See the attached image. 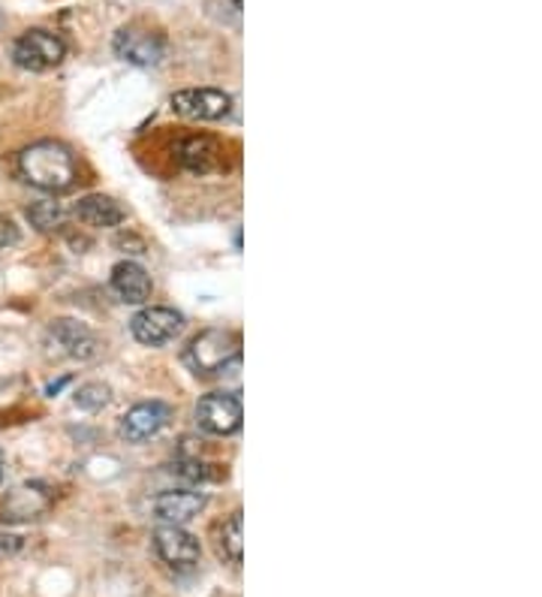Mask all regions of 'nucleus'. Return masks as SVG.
Listing matches in <instances>:
<instances>
[{
	"label": "nucleus",
	"instance_id": "1",
	"mask_svg": "<svg viewBox=\"0 0 542 597\" xmlns=\"http://www.w3.org/2000/svg\"><path fill=\"white\" fill-rule=\"evenodd\" d=\"M19 172L24 182L43 194H67L79 179V163L64 142L39 139L19 154Z\"/></svg>",
	"mask_w": 542,
	"mask_h": 597
},
{
	"label": "nucleus",
	"instance_id": "2",
	"mask_svg": "<svg viewBox=\"0 0 542 597\" xmlns=\"http://www.w3.org/2000/svg\"><path fill=\"white\" fill-rule=\"evenodd\" d=\"M241 356V338L229 330H205L199 332L187 351H184V363L196 375H220L229 366H235Z\"/></svg>",
	"mask_w": 542,
	"mask_h": 597
},
{
	"label": "nucleus",
	"instance_id": "3",
	"mask_svg": "<svg viewBox=\"0 0 542 597\" xmlns=\"http://www.w3.org/2000/svg\"><path fill=\"white\" fill-rule=\"evenodd\" d=\"M112 51L132 67H154L166 55V37L142 22L124 25L112 39Z\"/></svg>",
	"mask_w": 542,
	"mask_h": 597
},
{
	"label": "nucleus",
	"instance_id": "4",
	"mask_svg": "<svg viewBox=\"0 0 542 597\" xmlns=\"http://www.w3.org/2000/svg\"><path fill=\"white\" fill-rule=\"evenodd\" d=\"M67 58V46L64 39L48 34V31H24L22 37L12 43V61L27 73H46L55 70L60 61Z\"/></svg>",
	"mask_w": 542,
	"mask_h": 597
},
{
	"label": "nucleus",
	"instance_id": "5",
	"mask_svg": "<svg viewBox=\"0 0 542 597\" xmlns=\"http://www.w3.org/2000/svg\"><path fill=\"white\" fill-rule=\"evenodd\" d=\"M241 420H244V407L239 395L232 392H208L196 404V426L203 428L205 435H215V438L235 435Z\"/></svg>",
	"mask_w": 542,
	"mask_h": 597
},
{
	"label": "nucleus",
	"instance_id": "6",
	"mask_svg": "<svg viewBox=\"0 0 542 597\" xmlns=\"http://www.w3.org/2000/svg\"><path fill=\"white\" fill-rule=\"evenodd\" d=\"M169 106L191 122H223L232 112V97L220 88H187L169 97Z\"/></svg>",
	"mask_w": 542,
	"mask_h": 597
},
{
	"label": "nucleus",
	"instance_id": "7",
	"mask_svg": "<svg viewBox=\"0 0 542 597\" xmlns=\"http://www.w3.org/2000/svg\"><path fill=\"white\" fill-rule=\"evenodd\" d=\"M184 330V318L175 308L148 306L139 314H132L130 332L132 338L145 347H163V344L175 342Z\"/></svg>",
	"mask_w": 542,
	"mask_h": 597
},
{
	"label": "nucleus",
	"instance_id": "8",
	"mask_svg": "<svg viewBox=\"0 0 542 597\" xmlns=\"http://www.w3.org/2000/svg\"><path fill=\"white\" fill-rule=\"evenodd\" d=\"M154 552L172 571H193L199 564L203 547L181 525H160L154 531Z\"/></svg>",
	"mask_w": 542,
	"mask_h": 597
},
{
	"label": "nucleus",
	"instance_id": "9",
	"mask_svg": "<svg viewBox=\"0 0 542 597\" xmlns=\"http://www.w3.org/2000/svg\"><path fill=\"white\" fill-rule=\"evenodd\" d=\"M172 420V407L166 402H142L130 407L120 420V438L130 444H142L160 435L166 423Z\"/></svg>",
	"mask_w": 542,
	"mask_h": 597
},
{
	"label": "nucleus",
	"instance_id": "10",
	"mask_svg": "<svg viewBox=\"0 0 542 597\" xmlns=\"http://www.w3.org/2000/svg\"><path fill=\"white\" fill-rule=\"evenodd\" d=\"M48 342L55 344L64 356H70V359H91L96 354V335L79 320H55L48 326Z\"/></svg>",
	"mask_w": 542,
	"mask_h": 597
},
{
	"label": "nucleus",
	"instance_id": "11",
	"mask_svg": "<svg viewBox=\"0 0 542 597\" xmlns=\"http://www.w3.org/2000/svg\"><path fill=\"white\" fill-rule=\"evenodd\" d=\"M205 492H193V489H172L154 498V513L160 523L166 525H184L196 519L205 510Z\"/></svg>",
	"mask_w": 542,
	"mask_h": 597
},
{
	"label": "nucleus",
	"instance_id": "12",
	"mask_svg": "<svg viewBox=\"0 0 542 597\" xmlns=\"http://www.w3.org/2000/svg\"><path fill=\"white\" fill-rule=\"evenodd\" d=\"M112 290L118 292L127 306H145L151 299V292H154V280L139 263L120 260L112 268Z\"/></svg>",
	"mask_w": 542,
	"mask_h": 597
},
{
	"label": "nucleus",
	"instance_id": "13",
	"mask_svg": "<svg viewBox=\"0 0 542 597\" xmlns=\"http://www.w3.org/2000/svg\"><path fill=\"white\" fill-rule=\"evenodd\" d=\"M76 218L84 220L88 227H118L120 220L127 218V211L120 208L118 199L106 194H88L76 203Z\"/></svg>",
	"mask_w": 542,
	"mask_h": 597
},
{
	"label": "nucleus",
	"instance_id": "14",
	"mask_svg": "<svg viewBox=\"0 0 542 597\" xmlns=\"http://www.w3.org/2000/svg\"><path fill=\"white\" fill-rule=\"evenodd\" d=\"M217 148L208 136H191L181 142V163L193 172H208L215 163Z\"/></svg>",
	"mask_w": 542,
	"mask_h": 597
},
{
	"label": "nucleus",
	"instance_id": "15",
	"mask_svg": "<svg viewBox=\"0 0 542 597\" xmlns=\"http://www.w3.org/2000/svg\"><path fill=\"white\" fill-rule=\"evenodd\" d=\"M36 486H22L15 489L7 501V513H3V519H34L36 513L46 507V498L34 492Z\"/></svg>",
	"mask_w": 542,
	"mask_h": 597
},
{
	"label": "nucleus",
	"instance_id": "16",
	"mask_svg": "<svg viewBox=\"0 0 542 597\" xmlns=\"http://www.w3.org/2000/svg\"><path fill=\"white\" fill-rule=\"evenodd\" d=\"M220 555L232 564H241L244 555V537H241V510L229 516L227 523L220 525Z\"/></svg>",
	"mask_w": 542,
	"mask_h": 597
},
{
	"label": "nucleus",
	"instance_id": "17",
	"mask_svg": "<svg viewBox=\"0 0 542 597\" xmlns=\"http://www.w3.org/2000/svg\"><path fill=\"white\" fill-rule=\"evenodd\" d=\"M27 220H31V227H36L39 232H51L55 227H60V220H64V208L55 199H36L27 206Z\"/></svg>",
	"mask_w": 542,
	"mask_h": 597
},
{
	"label": "nucleus",
	"instance_id": "18",
	"mask_svg": "<svg viewBox=\"0 0 542 597\" xmlns=\"http://www.w3.org/2000/svg\"><path fill=\"white\" fill-rule=\"evenodd\" d=\"M112 399V390H108L106 383H84L76 392V404L88 411V414H96V411H103Z\"/></svg>",
	"mask_w": 542,
	"mask_h": 597
},
{
	"label": "nucleus",
	"instance_id": "19",
	"mask_svg": "<svg viewBox=\"0 0 542 597\" xmlns=\"http://www.w3.org/2000/svg\"><path fill=\"white\" fill-rule=\"evenodd\" d=\"M172 474H178L187 483H203V480H208V468L199 462H175L172 464Z\"/></svg>",
	"mask_w": 542,
	"mask_h": 597
},
{
	"label": "nucleus",
	"instance_id": "20",
	"mask_svg": "<svg viewBox=\"0 0 542 597\" xmlns=\"http://www.w3.org/2000/svg\"><path fill=\"white\" fill-rule=\"evenodd\" d=\"M15 239H19V232H15V227H12V220L0 215V251H3V248H10V244H15Z\"/></svg>",
	"mask_w": 542,
	"mask_h": 597
},
{
	"label": "nucleus",
	"instance_id": "21",
	"mask_svg": "<svg viewBox=\"0 0 542 597\" xmlns=\"http://www.w3.org/2000/svg\"><path fill=\"white\" fill-rule=\"evenodd\" d=\"M0 483H3V452H0Z\"/></svg>",
	"mask_w": 542,
	"mask_h": 597
},
{
	"label": "nucleus",
	"instance_id": "22",
	"mask_svg": "<svg viewBox=\"0 0 542 597\" xmlns=\"http://www.w3.org/2000/svg\"><path fill=\"white\" fill-rule=\"evenodd\" d=\"M232 7H235V10H241V7H244V0H232Z\"/></svg>",
	"mask_w": 542,
	"mask_h": 597
}]
</instances>
